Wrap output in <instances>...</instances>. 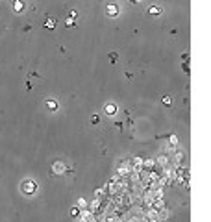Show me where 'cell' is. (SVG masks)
Wrapping results in <instances>:
<instances>
[{"mask_svg":"<svg viewBox=\"0 0 211 222\" xmlns=\"http://www.w3.org/2000/svg\"><path fill=\"white\" fill-rule=\"evenodd\" d=\"M104 111L107 113V115H115V113H117V107H115V104H106Z\"/></svg>","mask_w":211,"mask_h":222,"instance_id":"cell-4","label":"cell"},{"mask_svg":"<svg viewBox=\"0 0 211 222\" xmlns=\"http://www.w3.org/2000/svg\"><path fill=\"white\" fill-rule=\"evenodd\" d=\"M24 9H26L24 0H13V11H15V13H22Z\"/></svg>","mask_w":211,"mask_h":222,"instance_id":"cell-2","label":"cell"},{"mask_svg":"<svg viewBox=\"0 0 211 222\" xmlns=\"http://www.w3.org/2000/svg\"><path fill=\"white\" fill-rule=\"evenodd\" d=\"M74 24H76V22H74V19H69V20H67V26H69V28H72Z\"/></svg>","mask_w":211,"mask_h":222,"instance_id":"cell-12","label":"cell"},{"mask_svg":"<svg viewBox=\"0 0 211 222\" xmlns=\"http://www.w3.org/2000/svg\"><path fill=\"white\" fill-rule=\"evenodd\" d=\"M70 213H72V217H80V215H82V213H80V209H76V207H74Z\"/></svg>","mask_w":211,"mask_h":222,"instance_id":"cell-11","label":"cell"},{"mask_svg":"<svg viewBox=\"0 0 211 222\" xmlns=\"http://www.w3.org/2000/svg\"><path fill=\"white\" fill-rule=\"evenodd\" d=\"M44 28L54 30V28H56V20H54V19H46V22H44Z\"/></svg>","mask_w":211,"mask_h":222,"instance_id":"cell-7","label":"cell"},{"mask_svg":"<svg viewBox=\"0 0 211 222\" xmlns=\"http://www.w3.org/2000/svg\"><path fill=\"white\" fill-rule=\"evenodd\" d=\"M46 107H48L50 111H56V109H58V102L56 100H46Z\"/></svg>","mask_w":211,"mask_h":222,"instance_id":"cell-6","label":"cell"},{"mask_svg":"<svg viewBox=\"0 0 211 222\" xmlns=\"http://www.w3.org/2000/svg\"><path fill=\"white\" fill-rule=\"evenodd\" d=\"M22 193L24 194H28V196H32V194H35V191H37V183L32 182V180H26V182L21 185Z\"/></svg>","mask_w":211,"mask_h":222,"instance_id":"cell-1","label":"cell"},{"mask_svg":"<svg viewBox=\"0 0 211 222\" xmlns=\"http://www.w3.org/2000/svg\"><path fill=\"white\" fill-rule=\"evenodd\" d=\"M170 102H172L170 100V96L169 95H165V96H163V104H165V106H170Z\"/></svg>","mask_w":211,"mask_h":222,"instance_id":"cell-9","label":"cell"},{"mask_svg":"<svg viewBox=\"0 0 211 222\" xmlns=\"http://www.w3.org/2000/svg\"><path fill=\"white\" fill-rule=\"evenodd\" d=\"M106 13H107L109 17H117V15H119V6H117V4H109L107 9H106Z\"/></svg>","mask_w":211,"mask_h":222,"instance_id":"cell-3","label":"cell"},{"mask_svg":"<svg viewBox=\"0 0 211 222\" xmlns=\"http://www.w3.org/2000/svg\"><path fill=\"white\" fill-rule=\"evenodd\" d=\"M65 170H67V167L61 165V163H56V165H54V172H56V174H63Z\"/></svg>","mask_w":211,"mask_h":222,"instance_id":"cell-5","label":"cell"},{"mask_svg":"<svg viewBox=\"0 0 211 222\" xmlns=\"http://www.w3.org/2000/svg\"><path fill=\"white\" fill-rule=\"evenodd\" d=\"M76 17H78V13H76L74 9H72V11H69V19H76Z\"/></svg>","mask_w":211,"mask_h":222,"instance_id":"cell-10","label":"cell"},{"mask_svg":"<svg viewBox=\"0 0 211 222\" xmlns=\"http://www.w3.org/2000/svg\"><path fill=\"white\" fill-rule=\"evenodd\" d=\"M91 122H93V124H98V117H96V115H95V117H91Z\"/></svg>","mask_w":211,"mask_h":222,"instance_id":"cell-13","label":"cell"},{"mask_svg":"<svg viewBox=\"0 0 211 222\" xmlns=\"http://www.w3.org/2000/svg\"><path fill=\"white\" fill-rule=\"evenodd\" d=\"M148 13H150V15H159L161 9H159L157 6H150V8H148Z\"/></svg>","mask_w":211,"mask_h":222,"instance_id":"cell-8","label":"cell"}]
</instances>
